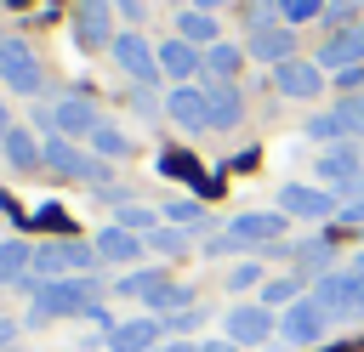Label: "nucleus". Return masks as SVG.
<instances>
[{"mask_svg":"<svg viewBox=\"0 0 364 352\" xmlns=\"http://www.w3.org/2000/svg\"><path fill=\"white\" fill-rule=\"evenodd\" d=\"M131 102H136V114H148V119H154V114H159V102H154V97H148V91H136V97H131Z\"/></svg>","mask_w":364,"mask_h":352,"instance_id":"37998d69","label":"nucleus"},{"mask_svg":"<svg viewBox=\"0 0 364 352\" xmlns=\"http://www.w3.org/2000/svg\"><path fill=\"white\" fill-rule=\"evenodd\" d=\"M318 68H330V74H341V68H358L364 62V23H353V28H341V34H330L324 45H318V57H313Z\"/></svg>","mask_w":364,"mask_h":352,"instance_id":"2eb2a0df","label":"nucleus"},{"mask_svg":"<svg viewBox=\"0 0 364 352\" xmlns=\"http://www.w3.org/2000/svg\"><path fill=\"white\" fill-rule=\"evenodd\" d=\"M0 153H6L17 170H34V165H46V159H40V136H34V131H23V125H11V131L0 136Z\"/></svg>","mask_w":364,"mask_h":352,"instance_id":"5701e85b","label":"nucleus"},{"mask_svg":"<svg viewBox=\"0 0 364 352\" xmlns=\"http://www.w3.org/2000/svg\"><path fill=\"white\" fill-rule=\"evenodd\" d=\"M108 51H114V62H119L136 85H154V79H159V45H148L136 28L114 34V45H108Z\"/></svg>","mask_w":364,"mask_h":352,"instance_id":"9d476101","label":"nucleus"},{"mask_svg":"<svg viewBox=\"0 0 364 352\" xmlns=\"http://www.w3.org/2000/svg\"><path fill=\"white\" fill-rule=\"evenodd\" d=\"M40 159H46V170H57V176H68V182H91L97 193L108 187V159L74 148L68 136H40Z\"/></svg>","mask_w":364,"mask_h":352,"instance_id":"7ed1b4c3","label":"nucleus"},{"mask_svg":"<svg viewBox=\"0 0 364 352\" xmlns=\"http://www.w3.org/2000/svg\"><path fill=\"white\" fill-rule=\"evenodd\" d=\"M330 119H336V131H341V142H358V136H364V91H353V97H341V102L330 108Z\"/></svg>","mask_w":364,"mask_h":352,"instance_id":"cd10ccee","label":"nucleus"},{"mask_svg":"<svg viewBox=\"0 0 364 352\" xmlns=\"http://www.w3.org/2000/svg\"><path fill=\"white\" fill-rule=\"evenodd\" d=\"M28 267H34V250H28L23 238H6V244H0V284H23Z\"/></svg>","mask_w":364,"mask_h":352,"instance_id":"bb28decb","label":"nucleus"},{"mask_svg":"<svg viewBox=\"0 0 364 352\" xmlns=\"http://www.w3.org/2000/svg\"><path fill=\"white\" fill-rule=\"evenodd\" d=\"M205 114H210V131H233L245 119V97L233 79H205Z\"/></svg>","mask_w":364,"mask_h":352,"instance_id":"4468645a","label":"nucleus"},{"mask_svg":"<svg viewBox=\"0 0 364 352\" xmlns=\"http://www.w3.org/2000/svg\"><path fill=\"white\" fill-rule=\"evenodd\" d=\"M222 329H228L233 346H262L267 335H279V312L262 307V301H239V307L222 318Z\"/></svg>","mask_w":364,"mask_h":352,"instance_id":"6e6552de","label":"nucleus"},{"mask_svg":"<svg viewBox=\"0 0 364 352\" xmlns=\"http://www.w3.org/2000/svg\"><path fill=\"white\" fill-rule=\"evenodd\" d=\"M199 352H239V346H233V341L222 335V341H199Z\"/></svg>","mask_w":364,"mask_h":352,"instance_id":"a18cd8bd","label":"nucleus"},{"mask_svg":"<svg viewBox=\"0 0 364 352\" xmlns=\"http://www.w3.org/2000/svg\"><path fill=\"white\" fill-rule=\"evenodd\" d=\"M97 255H102V261H136V255H142V238H136L131 227L114 221V227L97 233Z\"/></svg>","mask_w":364,"mask_h":352,"instance_id":"b1692460","label":"nucleus"},{"mask_svg":"<svg viewBox=\"0 0 364 352\" xmlns=\"http://www.w3.org/2000/svg\"><path fill=\"white\" fill-rule=\"evenodd\" d=\"M91 153H97V159H125V153H131V136H125L119 125L102 119V125L91 131Z\"/></svg>","mask_w":364,"mask_h":352,"instance_id":"c756f323","label":"nucleus"},{"mask_svg":"<svg viewBox=\"0 0 364 352\" xmlns=\"http://www.w3.org/2000/svg\"><path fill=\"white\" fill-rule=\"evenodd\" d=\"M330 324H336V318L313 301V290H307L296 307H284V312H279V335H284L290 346H318V341L330 335Z\"/></svg>","mask_w":364,"mask_h":352,"instance_id":"0eeeda50","label":"nucleus"},{"mask_svg":"<svg viewBox=\"0 0 364 352\" xmlns=\"http://www.w3.org/2000/svg\"><path fill=\"white\" fill-rule=\"evenodd\" d=\"M159 352H199V341H165Z\"/></svg>","mask_w":364,"mask_h":352,"instance_id":"49530a36","label":"nucleus"},{"mask_svg":"<svg viewBox=\"0 0 364 352\" xmlns=\"http://www.w3.org/2000/svg\"><path fill=\"white\" fill-rule=\"evenodd\" d=\"M318 23H330V34H341V28H353V23H364V17H358V0H330Z\"/></svg>","mask_w":364,"mask_h":352,"instance_id":"e433bc0d","label":"nucleus"},{"mask_svg":"<svg viewBox=\"0 0 364 352\" xmlns=\"http://www.w3.org/2000/svg\"><path fill=\"white\" fill-rule=\"evenodd\" d=\"M159 335H165L159 318H125L108 329V346L114 352H159Z\"/></svg>","mask_w":364,"mask_h":352,"instance_id":"412c9836","label":"nucleus"},{"mask_svg":"<svg viewBox=\"0 0 364 352\" xmlns=\"http://www.w3.org/2000/svg\"><path fill=\"white\" fill-rule=\"evenodd\" d=\"M0 85H11L17 97H40L46 68H40V57H34L28 40H0Z\"/></svg>","mask_w":364,"mask_h":352,"instance_id":"423d86ee","label":"nucleus"},{"mask_svg":"<svg viewBox=\"0 0 364 352\" xmlns=\"http://www.w3.org/2000/svg\"><path fill=\"white\" fill-rule=\"evenodd\" d=\"M6 131H11V119H6V102H0V136H6Z\"/></svg>","mask_w":364,"mask_h":352,"instance_id":"09e8293b","label":"nucleus"},{"mask_svg":"<svg viewBox=\"0 0 364 352\" xmlns=\"http://www.w3.org/2000/svg\"><path fill=\"white\" fill-rule=\"evenodd\" d=\"M97 244H74V238H57V244H40L34 250V273L40 278H80V273H97Z\"/></svg>","mask_w":364,"mask_h":352,"instance_id":"39448f33","label":"nucleus"},{"mask_svg":"<svg viewBox=\"0 0 364 352\" xmlns=\"http://www.w3.org/2000/svg\"><path fill=\"white\" fill-rule=\"evenodd\" d=\"M159 278H165L159 267H142V273H125V278H119L114 290H119V295H136V301H148V290H154Z\"/></svg>","mask_w":364,"mask_h":352,"instance_id":"c9c22d12","label":"nucleus"},{"mask_svg":"<svg viewBox=\"0 0 364 352\" xmlns=\"http://www.w3.org/2000/svg\"><path fill=\"white\" fill-rule=\"evenodd\" d=\"M142 244H148V250H159V255H188V233H182V227H165V221H159Z\"/></svg>","mask_w":364,"mask_h":352,"instance_id":"f704fd0d","label":"nucleus"},{"mask_svg":"<svg viewBox=\"0 0 364 352\" xmlns=\"http://www.w3.org/2000/svg\"><path fill=\"white\" fill-rule=\"evenodd\" d=\"M284 227H290V216H284V210H245V216H233L222 233H210V238H205V255L273 250V244H284Z\"/></svg>","mask_w":364,"mask_h":352,"instance_id":"f257e3e1","label":"nucleus"},{"mask_svg":"<svg viewBox=\"0 0 364 352\" xmlns=\"http://www.w3.org/2000/svg\"><path fill=\"white\" fill-rule=\"evenodd\" d=\"M301 295H307V278H301V273H279V278H267V284L256 290V301H262V307H273V312L296 307Z\"/></svg>","mask_w":364,"mask_h":352,"instance_id":"4be33fe9","label":"nucleus"},{"mask_svg":"<svg viewBox=\"0 0 364 352\" xmlns=\"http://www.w3.org/2000/svg\"><path fill=\"white\" fill-rule=\"evenodd\" d=\"M165 114H171L182 131H210V114H205V85H171V91H165Z\"/></svg>","mask_w":364,"mask_h":352,"instance_id":"f3484780","label":"nucleus"},{"mask_svg":"<svg viewBox=\"0 0 364 352\" xmlns=\"http://www.w3.org/2000/svg\"><path fill=\"white\" fill-rule=\"evenodd\" d=\"M199 11H222V6H233V0H193Z\"/></svg>","mask_w":364,"mask_h":352,"instance_id":"de8ad7c7","label":"nucleus"},{"mask_svg":"<svg viewBox=\"0 0 364 352\" xmlns=\"http://www.w3.org/2000/svg\"><path fill=\"white\" fill-rule=\"evenodd\" d=\"M239 68H245V45H228V40L205 45V79H233Z\"/></svg>","mask_w":364,"mask_h":352,"instance_id":"a878e982","label":"nucleus"},{"mask_svg":"<svg viewBox=\"0 0 364 352\" xmlns=\"http://www.w3.org/2000/svg\"><path fill=\"white\" fill-rule=\"evenodd\" d=\"M119 227H131L136 238H148L154 227H159V210H148V204H119V216H114Z\"/></svg>","mask_w":364,"mask_h":352,"instance_id":"72a5a7b5","label":"nucleus"},{"mask_svg":"<svg viewBox=\"0 0 364 352\" xmlns=\"http://www.w3.org/2000/svg\"><path fill=\"white\" fill-rule=\"evenodd\" d=\"M353 267H358V273H364V250H358V255H353Z\"/></svg>","mask_w":364,"mask_h":352,"instance_id":"8fccbe9b","label":"nucleus"},{"mask_svg":"<svg viewBox=\"0 0 364 352\" xmlns=\"http://www.w3.org/2000/svg\"><path fill=\"white\" fill-rule=\"evenodd\" d=\"M273 91H279V97H296V102H313V97L324 91V68L307 62V57H290V62L273 68Z\"/></svg>","mask_w":364,"mask_h":352,"instance_id":"ddd939ff","label":"nucleus"},{"mask_svg":"<svg viewBox=\"0 0 364 352\" xmlns=\"http://www.w3.org/2000/svg\"><path fill=\"white\" fill-rule=\"evenodd\" d=\"M358 85H364V62H358V68H341V74H336V91H341V97H353Z\"/></svg>","mask_w":364,"mask_h":352,"instance_id":"ea45409f","label":"nucleus"},{"mask_svg":"<svg viewBox=\"0 0 364 352\" xmlns=\"http://www.w3.org/2000/svg\"><path fill=\"white\" fill-rule=\"evenodd\" d=\"M148 307L165 318V312H182V307H193V290L188 284H176V278H159L154 290H148Z\"/></svg>","mask_w":364,"mask_h":352,"instance_id":"c85d7f7f","label":"nucleus"},{"mask_svg":"<svg viewBox=\"0 0 364 352\" xmlns=\"http://www.w3.org/2000/svg\"><path fill=\"white\" fill-rule=\"evenodd\" d=\"M318 176L330 182V193H336L341 182H353V176H364V148H358V142H336V148H324V153H318Z\"/></svg>","mask_w":364,"mask_h":352,"instance_id":"aec40b11","label":"nucleus"},{"mask_svg":"<svg viewBox=\"0 0 364 352\" xmlns=\"http://www.w3.org/2000/svg\"><path fill=\"white\" fill-rule=\"evenodd\" d=\"M279 6H284V23L296 28V23H313V17H324V6H330V0H279Z\"/></svg>","mask_w":364,"mask_h":352,"instance_id":"58836bf2","label":"nucleus"},{"mask_svg":"<svg viewBox=\"0 0 364 352\" xmlns=\"http://www.w3.org/2000/svg\"><path fill=\"white\" fill-rule=\"evenodd\" d=\"M11 341H17V324H11L6 312H0V346H11Z\"/></svg>","mask_w":364,"mask_h":352,"instance_id":"c03bdc74","label":"nucleus"},{"mask_svg":"<svg viewBox=\"0 0 364 352\" xmlns=\"http://www.w3.org/2000/svg\"><path fill=\"white\" fill-rule=\"evenodd\" d=\"M97 125H102V119H97V108H91L85 97H63V102L51 108V131H57V136H68V142H74V136H85V142H91V131H97Z\"/></svg>","mask_w":364,"mask_h":352,"instance_id":"6ab92c4d","label":"nucleus"},{"mask_svg":"<svg viewBox=\"0 0 364 352\" xmlns=\"http://www.w3.org/2000/svg\"><path fill=\"white\" fill-rule=\"evenodd\" d=\"M279 210L284 216H296V221H336V193H324V187H313V182H284L279 187Z\"/></svg>","mask_w":364,"mask_h":352,"instance_id":"1a4fd4ad","label":"nucleus"},{"mask_svg":"<svg viewBox=\"0 0 364 352\" xmlns=\"http://www.w3.org/2000/svg\"><path fill=\"white\" fill-rule=\"evenodd\" d=\"M313 301H318L330 318H341V324L364 318V273H358V267H336V273L313 278Z\"/></svg>","mask_w":364,"mask_h":352,"instance_id":"20e7f679","label":"nucleus"},{"mask_svg":"<svg viewBox=\"0 0 364 352\" xmlns=\"http://www.w3.org/2000/svg\"><path fill=\"white\" fill-rule=\"evenodd\" d=\"M284 23V6L279 0H245V28L256 34V28H279Z\"/></svg>","mask_w":364,"mask_h":352,"instance_id":"473e14b6","label":"nucleus"},{"mask_svg":"<svg viewBox=\"0 0 364 352\" xmlns=\"http://www.w3.org/2000/svg\"><path fill=\"white\" fill-rule=\"evenodd\" d=\"M336 221H341V227H364V199L341 204V210H336Z\"/></svg>","mask_w":364,"mask_h":352,"instance_id":"79ce46f5","label":"nucleus"},{"mask_svg":"<svg viewBox=\"0 0 364 352\" xmlns=\"http://www.w3.org/2000/svg\"><path fill=\"white\" fill-rule=\"evenodd\" d=\"M176 34L188 40V45H216V11H199V6H188L182 17H176Z\"/></svg>","mask_w":364,"mask_h":352,"instance_id":"393cba45","label":"nucleus"},{"mask_svg":"<svg viewBox=\"0 0 364 352\" xmlns=\"http://www.w3.org/2000/svg\"><path fill=\"white\" fill-rule=\"evenodd\" d=\"M114 11H119L125 23H142V17H148V0H114Z\"/></svg>","mask_w":364,"mask_h":352,"instance_id":"a19ab883","label":"nucleus"},{"mask_svg":"<svg viewBox=\"0 0 364 352\" xmlns=\"http://www.w3.org/2000/svg\"><path fill=\"white\" fill-rule=\"evenodd\" d=\"M74 40L85 51L114 45V0H74Z\"/></svg>","mask_w":364,"mask_h":352,"instance_id":"f8f14e48","label":"nucleus"},{"mask_svg":"<svg viewBox=\"0 0 364 352\" xmlns=\"http://www.w3.org/2000/svg\"><path fill=\"white\" fill-rule=\"evenodd\" d=\"M165 221H171V227H210V216H205L199 199H171V204H165Z\"/></svg>","mask_w":364,"mask_h":352,"instance_id":"2f4dec72","label":"nucleus"},{"mask_svg":"<svg viewBox=\"0 0 364 352\" xmlns=\"http://www.w3.org/2000/svg\"><path fill=\"white\" fill-rule=\"evenodd\" d=\"M97 273H80V278H46L34 284V324H51V318H85L97 307Z\"/></svg>","mask_w":364,"mask_h":352,"instance_id":"f03ea898","label":"nucleus"},{"mask_svg":"<svg viewBox=\"0 0 364 352\" xmlns=\"http://www.w3.org/2000/svg\"><path fill=\"white\" fill-rule=\"evenodd\" d=\"M273 250L290 255V273H301V278L336 273V238H330V233H313V238H301V244H273Z\"/></svg>","mask_w":364,"mask_h":352,"instance_id":"9b49d317","label":"nucleus"},{"mask_svg":"<svg viewBox=\"0 0 364 352\" xmlns=\"http://www.w3.org/2000/svg\"><path fill=\"white\" fill-rule=\"evenodd\" d=\"M199 318H205L199 307H182V312H165L159 324H165V335H176V341H182V335H193V329H199Z\"/></svg>","mask_w":364,"mask_h":352,"instance_id":"4c0bfd02","label":"nucleus"},{"mask_svg":"<svg viewBox=\"0 0 364 352\" xmlns=\"http://www.w3.org/2000/svg\"><path fill=\"white\" fill-rule=\"evenodd\" d=\"M262 284H267V267H262L256 255H250V261H233V267H228V290H233V295H245V290H262Z\"/></svg>","mask_w":364,"mask_h":352,"instance_id":"7c9ffc66","label":"nucleus"},{"mask_svg":"<svg viewBox=\"0 0 364 352\" xmlns=\"http://www.w3.org/2000/svg\"><path fill=\"white\" fill-rule=\"evenodd\" d=\"M245 57H256V62H290L296 57V28L290 23H279V28H256L250 40H245Z\"/></svg>","mask_w":364,"mask_h":352,"instance_id":"a211bd4d","label":"nucleus"},{"mask_svg":"<svg viewBox=\"0 0 364 352\" xmlns=\"http://www.w3.org/2000/svg\"><path fill=\"white\" fill-rule=\"evenodd\" d=\"M159 74H165V79H176V85H193V74H205V51H199V45H188V40L176 34V40H165V45H159Z\"/></svg>","mask_w":364,"mask_h":352,"instance_id":"dca6fc26","label":"nucleus"}]
</instances>
